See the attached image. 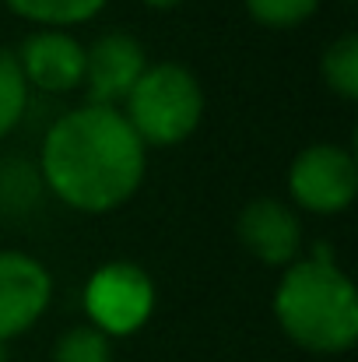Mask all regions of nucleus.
<instances>
[{
  "label": "nucleus",
  "mask_w": 358,
  "mask_h": 362,
  "mask_svg": "<svg viewBox=\"0 0 358 362\" xmlns=\"http://www.w3.org/2000/svg\"><path fill=\"white\" fill-rule=\"evenodd\" d=\"M148 148L117 106H81L46 130L39 173L74 211L106 215L123 208L144 183Z\"/></svg>",
  "instance_id": "f257e3e1"
},
{
  "label": "nucleus",
  "mask_w": 358,
  "mask_h": 362,
  "mask_svg": "<svg viewBox=\"0 0 358 362\" xmlns=\"http://www.w3.org/2000/svg\"><path fill=\"white\" fill-rule=\"evenodd\" d=\"M278 327L306 352L341 356L358 341V296L330 257H302L274 288Z\"/></svg>",
  "instance_id": "f03ea898"
},
{
  "label": "nucleus",
  "mask_w": 358,
  "mask_h": 362,
  "mask_svg": "<svg viewBox=\"0 0 358 362\" xmlns=\"http://www.w3.org/2000/svg\"><path fill=\"white\" fill-rule=\"evenodd\" d=\"M123 103H126L123 117L144 148L183 144L204 120V88L197 74L176 60L148 64Z\"/></svg>",
  "instance_id": "7ed1b4c3"
},
{
  "label": "nucleus",
  "mask_w": 358,
  "mask_h": 362,
  "mask_svg": "<svg viewBox=\"0 0 358 362\" xmlns=\"http://www.w3.org/2000/svg\"><path fill=\"white\" fill-rule=\"evenodd\" d=\"M85 313L109 341L141 331L155 313V285L148 271L133 260H113L99 267L85 285Z\"/></svg>",
  "instance_id": "20e7f679"
},
{
  "label": "nucleus",
  "mask_w": 358,
  "mask_h": 362,
  "mask_svg": "<svg viewBox=\"0 0 358 362\" xmlns=\"http://www.w3.org/2000/svg\"><path fill=\"white\" fill-rule=\"evenodd\" d=\"M288 194L302 211H313V215L348 211L358 194L355 155L330 141H316L302 148L288 169Z\"/></svg>",
  "instance_id": "39448f33"
},
{
  "label": "nucleus",
  "mask_w": 358,
  "mask_h": 362,
  "mask_svg": "<svg viewBox=\"0 0 358 362\" xmlns=\"http://www.w3.org/2000/svg\"><path fill=\"white\" fill-rule=\"evenodd\" d=\"M53 278L32 253L0 250V345L32 331L49 310Z\"/></svg>",
  "instance_id": "423d86ee"
},
{
  "label": "nucleus",
  "mask_w": 358,
  "mask_h": 362,
  "mask_svg": "<svg viewBox=\"0 0 358 362\" xmlns=\"http://www.w3.org/2000/svg\"><path fill=\"white\" fill-rule=\"evenodd\" d=\"M25 85L67 95L85 81V46L64 28H35L14 53Z\"/></svg>",
  "instance_id": "0eeeda50"
},
{
  "label": "nucleus",
  "mask_w": 358,
  "mask_h": 362,
  "mask_svg": "<svg viewBox=\"0 0 358 362\" xmlns=\"http://www.w3.org/2000/svg\"><path fill=\"white\" fill-rule=\"evenodd\" d=\"M236 236L260 264H270V267L295 264L302 250L299 215L278 197L249 201L236 218Z\"/></svg>",
  "instance_id": "6e6552de"
},
{
  "label": "nucleus",
  "mask_w": 358,
  "mask_h": 362,
  "mask_svg": "<svg viewBox=\"0 0 358 362\" xmlns=\"http://www.w3.org/2000/svg\"><path fill=\"white\" fill-rule=\"evenodd\" d=\"M148 57L144 46L126 32H106L85 49V81L92 106H113L130 95L137 78L144 74Z\"/></svg>",
  "instance_id": "1a4fd4ad"
},
{
  "label": "nucleus",
  "mask_w": 358,
  "mask_h": 362,
  "mask_svg": "<svg viewBox=\"0 0 358 362\" xmlns=\"http://www.w3.org/2000/svg\"><path fill=\"white\" fill-rule=\"evenodd\" d=\"M18 18L35 21L42 28H71V25H85L92 21L106 0H4Z\"/></svg>",
  "instance_id": "9d476101"
},
{
  "label": "nucleus",
  "mask_w": 358,
  "mask_h": 362,
  "mask_svg": "<svg viewBox=\"0 0 358 362\" xmlns=\"http://www.w3.org/2000/svg\"><path fill=\"white\" fill-rule=\"evenodd\" d=\"M320 74H323V81H327V88L334 95H341L345 103H355L358 99V35L355 32H345L341 39H334L323 49Z\"/></svg>",
  "instance_id": "9b49d317"
},
{
  "label": "nucleus",
  "mask_w": 358,
  "mask_h": 362,
  "mask_svg": "<svg viewBox=\"0 0 358 362\" xmlns=\"http://www.w3.org/2000/svg\"><path fill=\"white\" fill-rule=\"evenodd\" d=\"M28 110V85L21 78L18 57L0 46V137H7Z\"/></svg>",
  "instance_id": "f8f14e48"
},
{
  "label": "nucleus",
  "mask_w": 358,
  "mask_h": 362,
  "mask_svg": "<svg viewBox=\"0 0 358 362\" xmlns=\"http://www.w3.org/2000/svg\"><path fill=\"white\" fill-rule=\"evenodd\" d=\"M53 362H117V356H113V341L88 324V327H71L67 334H60L53 349Z\"/></svg>",
  "instance_id": "ddd939ff"
},
{
  "label": "nucleus",
  "mask_w": 358,
  "mask_h": 362,
  "mask_svg": "<svg viewBox=\"0 0 358 362\" xmlns=\"http://www.w3.org/2000/svg\"><path fill=\"white\" fill-rule=\"evenodd\" d=\"M249 18L267 28H295L309 21L320 7V0H242Z\"/></svg>",
  "instance_id": "4468645a"
},
{
  "label": "nucleus",
  "mask_w": 358,
  "mask_h": 362,
  "mask_svg": "<svg viewBox=\"0 0 358 362\" xmlns=\"http://www.w3.org/2000/svg\"><path fill=\"white\" fill-rule=\"evenodd\" d=\"M151 11H172V7H179L183 0H144Z\"/></svg>",
  "instance_id": "2eb2a0df"
},
{
  "label": "nucleus",
  "mask_w": 358,
  "mask_h": 362,
  "mask_svg": "<svg viewBox=\"0 0 358 362\" xmlns=\"http://www.w3.org/2000/svg\"><path fill=\"white\" fill-rule=\"evenodd\" d=\"M4 359H7V352H4V345H0V362H4Z\"/></svg>",
  "instance_id": "dca6fc26"
}]
</instances>
